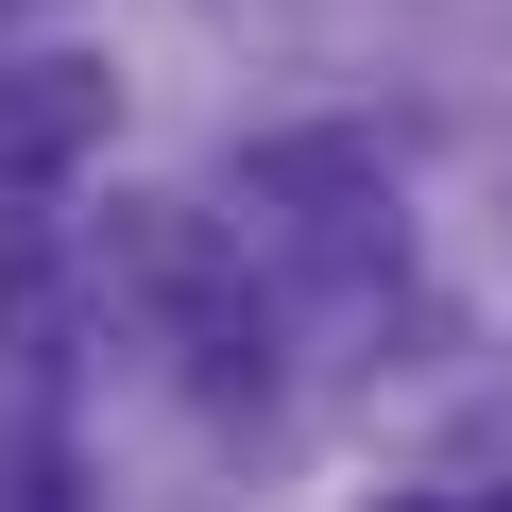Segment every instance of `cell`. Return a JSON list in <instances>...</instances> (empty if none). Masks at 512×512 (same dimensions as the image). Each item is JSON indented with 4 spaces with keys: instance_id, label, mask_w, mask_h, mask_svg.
Returning <instances> with one entry per match:
<instances>
[{
    "instance_id": "obj_2",
    "label": "cell",
    "mask_w": 512,
    "mask_h": 512,
    "mask_svg": "<svg viewBox=\"0 0 512 512\" xmlns=\"http://www.w3.org/2000/svg\"><path fill=\"white\" fill-rule=\"evenodd\" d=\"M120 137V52H0V205H52L86 154Z\"/></svg>"
},
{
    "instance_id": "obj_1",
    "label": "cell",
    "mask_w": 512,
    "mask_h": 512,
    "mask_svg": "<svg viewBox=\"0 0 512 512\" xmlns=\"http://www.w3.org/2000/svg\"><path fill=\"white\" fill-rule=\"evenodd\" d=\"M239 239L256 256H291V274H325V291H376V274H410V205H393V171L359 154V137H256L239 154Z\"/></svg>"
},
{
    "instance_id": "obj_3",
    "label": "cell",
    "mask_w": 512,
    "mask_h": 512,
    "mask_svg": "<svg viewBox=\"0 0 512 512\" xmlns=\"http://www.w3.org/2000/svg\"><path fill=\"white\" fill-rule=\"evenodd\" d=\"M0 495H86V461H69L52 393H35V359H0Z\"/></svg>"
}]
</instances>
